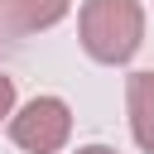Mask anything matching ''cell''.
Segmentation results:
<instances>
[{
	"instance_id": "3957f363",
	"label": "cell",
	"mask_w": 154,
	"mask_h": 154,
	"mask_svg": "<svg viewBox=\"0 0 154 154\" xmlns=\"http://www.w3.org/2000/svg\"><path fill=\"white\" fill-rule=\"evenodd\" d=\"M72 0H0V29L24 38V34H38L48 24H58L67 14Z\"/></svg>"
},
{
	"instance_id": "5b68a950",
	"label": "cell",
	"mask_w": 154,
	"mask_h": 154,
	"mask_svg": "<svg viewBox=\"0 0 154 154\" xmlns=\"http://www.w3.org/2000/svg\"><path fill=\"white\" fill-rule=\"evenodd\" d=\"M10 106H14V82H10V77H0V120L10 116Z\"/></svg>"
},
{
	"instance_id": "8992f818",
	"label": "cell",
	"mask_w": 154,
	"mask_h": 154,
	"mask_svg": "<svg viewBox=\"0 0 154 154\" xmlns=\"http://www.w3.org/2000/svg\"><path fill=\"white\" fill-rule=\"evenodd\" d=\"M77 154H116V149H106V144H87V149H77Z\"/></svg>"
},
{
	"instance_id": "7a4b0ae2",
	"label": "cell",
	"mask_w": 154,
	"mask_h": 154,
	"mask_svg": "<svg viewBox=\"0 0 154 154\" xmlns=\"http://www.w3.org/2000/svg\"><path fill=\"white\" fill-rule=\"evenodd\" d=\"M67 130H72V116L58 96H34L29 106H19L10 116V140L29 154H53L67 144Z\"/></svg>"
},
{
	"instance_id": "277c9868",
	"label": "cell",
	"mask_w": 154,
	"mask_h": 154,
	"mask_svg": "<svg viewBox=\"0 0 154 154\" xmlns=\"http://www.w3.org/2000/svg\"><path fill=\"white\" fill-rule=\"evenodd\" d=\"M125 106H130V130L144 154H154V72H130L125 82Z\"/></svg>"
},
{
	"instance_id": "6da1fadb",
	"label": "cell",
	"mask_w": 154,
	"mask_h": 154,
	"mask_svg": "<svg viewBox=\"0 0 154 154\" xmlns=\"http://www.w3.org/2000/svg\"><path fill=\"white\" fill-rule=\"evenodd\" d=\"M144 38L140 0H87L82 5V48L96 63H125Z\"/></svg>"
}]
</instances>
